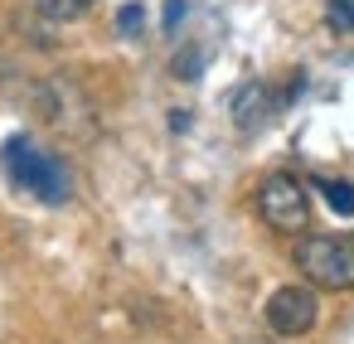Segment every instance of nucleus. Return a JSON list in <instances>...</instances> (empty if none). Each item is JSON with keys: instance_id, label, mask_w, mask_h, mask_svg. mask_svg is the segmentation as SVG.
<instances>
[{"instance_id": "nucleus-1", "label": "nucleus", "mask_w": 354, "mask_h": 344, "mask_svg": "<svg viewBox=\"0 0 354 344\" xmlns=\"http://www.w3.org/2000/svg\"><path fill=\"white\" fill-rule=\"evenodd\" d=\"M0 170H6V180L15 189L35 194L39 204H68L73 199V170L30 136H10L0 146Z\"/></svg>"}, {"instance_id": "nucleus-2", "label": "nucleus", "mask_w": 354, "mask_h": 344, "mask_svg": "<svg viewBox=\"0 0 354 344\" xmlns=\"http://www.w3.org/2000/svg\"><path fill=\"white\" fill-rule=\"evenodd\" d=\"M291 262L320 291H354V242L349 238H335V233L301 238L296 252H291Z\"/></svg>"}, {"instance_id": "nucleus-3", "label": "nucleus", "mask_w": 354, "mask_h": 344, "mask_svg": "<svg viewBox=\"0 0 354 344\" xmlns=\"http://www.w3.org/2000/svg\"><path fill=\"white\" fill-rule=\"evenodd\" d=\"M257 213L277 233H301L310 223V194L296 175H267L257 184Z\"/></svg>"}, {"instance_id": "nucleus-4", "label": "nucleus", "mask_w": 354, "mask_h": 344, "mask_svg": "<svg viewBox=\"0 0 354 344\" xmlns=\"http://www.w3.org/2000/svg\"><path fill=\"white\" fill-rule=\"evenodd\" d=\"M267 329L281 339H301L315 325V291L310 286H277L267 296Z\"/></svg>"}, {"instance_id": "nucleus-5", "label": "nucleus", "mask_w": 354, "mask_h": 344, "mask_svg": "<svg viewBox=\"0 0 354 344\" xmlns=\"http://www.w3.org/2000/svg\"><path fill=\"white\" fill-rule=\"evenodd\" d=\"M281 107H286V102H281L267 83H257V78H248V83L233 93V102H228V112H233L238 131H248V136H252V131H262V126H267Z\"/></svg>"}, {"instance_id": "nucleus-6", "label": "nucleus", "mask_w": 354, "mask_h": 344, "mask_svg": "<svg viewBox=\"0 0 354 344\" xmlns=\"http://www.w3.org/2000/svg\"><path fill=\"white\" fill-rule=\"evenodd\" d=\"M97 6V0H35V10L44 15V20H59V25H68V20H78V15H88Z\"/></svg>"}, {"instance_id": "nucleus-7", "label": "nucleus", "mask_w": 354, "mask_h": 344, "mask_svg": "<svg viewBox=\"0 0 354 344\" xmlns=\"http://www.w3.org/2000/svg\"><path fill=\"white\" fill-rule=\"evenodd\" d=\"M315 189L325 194V204H330L339 218L354 213V184H344V180H315Z\"/></svg>"}, {"instance_id": "nucleus-8", "label": "nucleus", "mask_w": 354, "mask_h": 344, "mask_svg": "<svg viewBox=\"0 0 354 344\" xmlns=\"http://www.w3.org/2000/svg\"><path fill=\"white\" fill-rule=\"evenodd\" d=\"M325 25L335 35H354V0H325Z\"/></svg>"}, {"instance_id": "nucleus-9", "label": "nucleus", "mask_w": 354, "mask_h": 344, "mask_svg": "<svg viewBox=\"0 0 354 344\" xmlns=\"http://www.w3.org/2000/svg\"><path fill=\"white\" fill-rule=\"evenodd\" d=\"M141 25H146V6H141V0H131V6L117 10V35H122V39H136Z\"/></svg>"}, {"instance_id": "nucleus-10", "label": "nucleus", "mask_w": 354, "mask_h": 344, "mask_svg": "<svg viewBox=\"0 0 354 344\" xmlns=\"http://www.w3.org/2000/svg\"><path fill=\"white\" fill-rule=\"evenodd\" d=\"M170 73H175V78H185V83H194V78L204 73V49H194V44H189V49H180Z\"/></svg>"}, {"instance_id": "nucleus-11", "label": "nucleus", "mask_w": 354, "mask_h": 344, "mask_svg": "<svg viewBox=\"0 0 354 344\" xmlns=\"http://www.w3.org/2000/svg\"><path fill=\"white\" fill-rule=\"evenodd\" d=\"M180 20H185V0H165V25H160V30H165V35H175V30H180Z\"/></svg>"}]
</instances>
